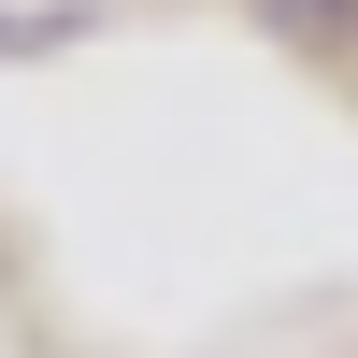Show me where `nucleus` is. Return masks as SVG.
<instances>
[{
	"label": "nucleus",
	"mask_w": 358,
	"mask_h": 358,
	"mask_svg": "<svg viewBox=\"0 0 358 358\" xmlns=\"http://www.w3.org/2000/svg\"><path fill=\"white\" fill-rule=\"evenodd\" d=\"M258 29H287V43H358V0H258Z\"/></svg>",
	"instance_id": "1"
}]
</instances>
